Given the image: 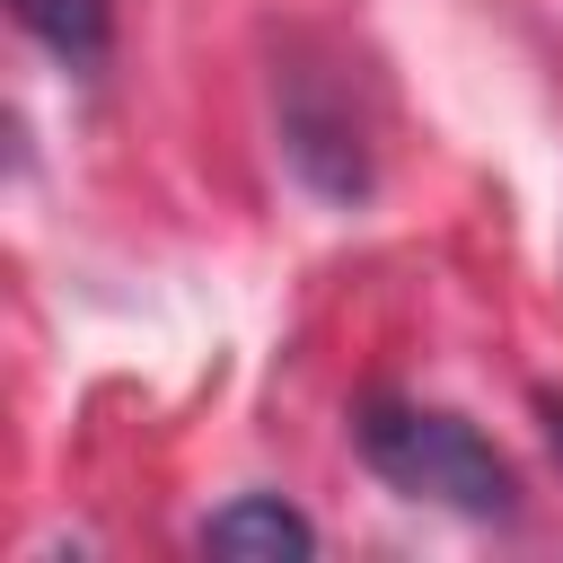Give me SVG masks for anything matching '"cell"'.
<instances>
[{"mask_svg":"<svg viewBox=\"0 0 563 563\" xmlns=\"http://www.w3.org/2000/svg\"><path fill=\"white\" fill-rule=\"evenodd\" d=\"M369 475L405 501H440L457 519H510L519 510V475L510 457L449 405H413V396H369L352 422Z\"/></svg>","mask_w":563,"mask_h":563,"instance_id":"cell-1","label":"cell"},{"mask_svg":"<svg viewBox=\"0 0 563 563\" xmlns=\"http://www.w3.org/2000/svg\"><path fill=\"white\" fill-rule=\"evenodd\" d=\"M282 141H290V167H299L325 202H361V194H369V141H361V123H352L343 97H317V88H308V70H290Z\"/></svg>","mask_w":563,"mask_h":563,"instance_id":"cell-2","label":"cell"},{"mask_svg":"<svg viewBox=\"0 0 563 563\" xmlns=\"http://www.w3.org/2000/svg\"><path fill=\"white\" fill-rule=\"evenodd\" d=\"M202 545L211 554H264V563H282V554H317V528L282 493H238L229 510L202 519Z\"/></svg>","mask_w":563,"mask_h":563,"instance_id":"cell-3","label":"cell"},{"mask_svg":"<svg viewBox=\"0 0 563 563\" xmlns=\"http://www.w3.org/2000/svg\"><path fill=\"white\" fill-rule=\"evenodd\" d=\"M9 9H18V26H26L53 62H70V70H97V62H106L114 0H9Z\"/></svg>","mask_w":563,"mask_h":563,"instance_id":"cell-4","label":"cell"},{"mask_svg":"<svg viewBox=\"0 0 563 563\" xmlns=\"http://www.w3.org/2000/svg\"><path fill=\"white\" fill-rule=\"evenodd\" d=\"M545 413H554V449H563V396H545Z\"/></svg>","mask_w":563,"mask_h":563,"instance_id":"cell-5","label":"cell"}]
</instances>
